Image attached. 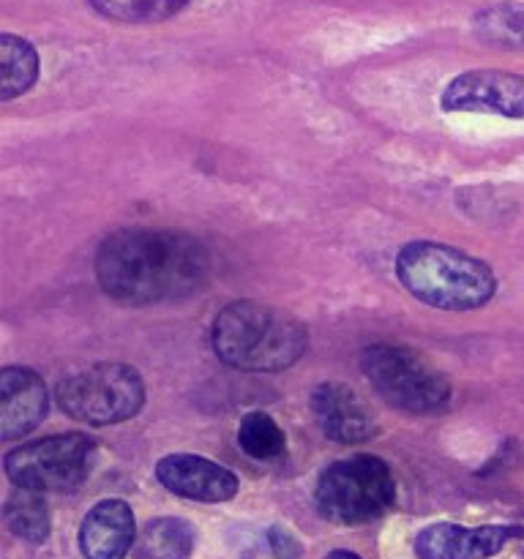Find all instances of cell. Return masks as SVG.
I'll list each match as a JSON object with an SVG mask.
<instances>
[{
    "mask_svg": "<svg viewBox=\"0 0 524 559\" xmlns=\"http://www.w3.org/2000/svg\"><path fill=\"white\" fill-rule=\"evenodd\" d=\"M5 527L27 544H44L49 538V508L38 491L14 489L3 506Z\"/></svg>",
    "mask_w": 524,
    "mask_h": 559,
    "instance_id": "obj_17",
    "label": "cell"
},
{
    "mask_svg": "<svg viewBox=\"0 0 524 559\" xmlns=\"http://www.w3.org/2000/svg\"><path fill=\"white\" fill-rule=\"evenodd\" d=\"M213 353L238 371H284L309 349V331L298 317L254 300H235L213 320Z\"/></svg>",
    "mask_w": 524,
    "mask_h": 559,
    "instance_id": "obj_2",
    "label": "cell"
},
{
    "mask_svg": "<svg viewBox=\"0 0 524 559\" xmlns=\"http://www.w3.org/2000/svg\"><path fill=\"white\" fill-rule=\"evenodd\" d=\"M87 3L107 20L126 22V25H147V22H164L180 14L191 0H87Z\"/></svg>",
    "mask_w": 524,
    "mask_h": 559,
    "instance_id": "obj_19",
    "label": "cell"
},
{
    "mask_svg": "<svg viewBox=\"0 0 524 559\" xmlns=\"http://www.w3.org/2000/svg\"><path fill=\"white\" fill-rule=\"evenodd\" d=\"M238 445L246 456L257 459V462H273V459L284 456V451H287V437H284V431L278 429L271 415L254 409V413L240 420Z\"/></svg>",
    "mask_w": 524,
    "mask_h": 559,
    "instance_id": "obj_18",
    "label": "cell"
},
{
    "mask_svg": "<svg viewBox=\"0 0 524 559\" xmlns=\"http://www.w3.org/2000/svg\"><path fill=\"white\" fill-rule=\"evenodd\" d=\"M55 396L69 418L87 426H112L140 413L145 382L134 366L98 364L60 382Z\"/></svg>",
    "mask_w": 524,
    "mask_h": 559,
    "instance_id": "obj_6",
    "label": "cell"
},
{
    "mask_svg": "<svg viewBox=\"0 0 524 559\" xmlns=\"http://www.w3.org/2000/svg\"><path fill=\"white\" fill-rule=\"evenodd\" d=\"M96 445L85 435H55L14 448L3 469L16 489L69 491L85 480Z\"/></svg>",
    "mask_w": 524,
    "mask_h": 559,
    "instance_id": "obj_7",
    "label": "cell"
},
{
    "mask_svg": "<svg viewBox=\"0 0 524 559\" xmlns=\"http://www.w3.org/2000/svg\"><path fill=\"white\" fill-rule=\"evenodd\" d=\"M360 369L377 396L409 415H440L451 404V382L429 360L402 344H374L360 355Z\"/></svg>",
    "mask_w": 524,
    "mask_h": 559,
    "instance_id": "obj_4",
    "label": "cell"
},
{
    "mask_svg": "<svg viewBox=\"0 0 524 559\" xmlns=\"http://www.w3.org/2000/svg\"><path fill=\"white\" fill-rule=\"evenodd\" d=\"M396 276L415 300L442 311H475L497 289L486 262L434 240L404 246L396 254Z\"/></svg>",
    "mask_w": 524,
    "mask_h": 559,
    "instance_id": "obj_3",
    "label": "cell"
},
{
    "mask_svg": "<svg viewBox=\"0 0 524 559\" xmlns=\"http://www.w3.org/2000/svg\"><path fill=\"white\" fill-rule=\"evenodd\" d=\"M440 107L445 112H489L522 120L524 76L497 69L464 71L448 82Z\"/></svg>",
    "mask_w": 524,
    "mask_h": 559,
    "instance_id": "obj_8",
    "label": "cell"
},
{
    "mask_svg": "<svg viewBox=\"0 0 524 559\" xmlns=\"http://www.w3.org/2000/svg\"><path fill=\"white\" fill-rule=\"evenodd\" d=\"M271 546L276 559H300V546L295 544L293 535L284 533V530L278 527L271 530Z\"/></svg>",
    "mask_w": 524,
    "mask_h": 559,
    "instance_id": "obj_20",
    "label": "cell"
},
{
    "mask_svg": "<svg viewBox=\"0 0 524 559\" xmlns=\"http://www.w3.org/2000/svg\"><path fill=\"white\" fill-rule=\"evenodd\" d=\"M314 502L320 516L333 524L374 522L396 502V480L382 459L358 453L320 475Z\"/></svg>",
    "mask_w": 524,
    "mask_h": 559,
    "instance_id": "obj_5",
    "label": "cell"
},
{
    "mask_svg": "<svg viewBox=\"0 0 524 559\" xmlns=\"http://www.w3.org/2000/svg\"><path fill=\"white\" fill-rule=\"evenodd\" d=\"M211 254L196 238L169 229H120L96 251V278L118 304L183 300L202 289Z\"/></svg>",
    "mask_w": 524,
    "mask_h": 559,
    "instance_id": "obj_1",
    "label": "cell"
},
{
    "mask_svg": "<svg viewBox=\"0 0 524 559\" xmlns=\"http://www.w3.org/2000/svg\"><path fill=\"white\" fill-rule=\"evenodd\" d=\"M314 424L338 445H360L377 435V418L366 399L344 382H322L309 399Z\"/></svg>",
    "mask_w": 524,
    "mask_h": 559,
    "instance_id": "obj_9",
    "label": "cell"
},
{
    "mask_svg": "<svg viewBox=\"0 0 524 559\" xmlns=\"http://www.w3.org/2000/svg\"><path fill=\"white\" fill-rule=\"evenodd\" d=\"M194 527L183 519H153L134 544V559H189Z\"/></svg>",
    "mask_w": 524,
    "mask_h": 559,
    "instance_id": "obj_15",
    "label": "cell"
},
{
    "mask_svg": "<svg viewBox=\"0 0 524 559\" xmlns=\"http://www.w3.org/2000/svg\"><path fill=\"white\" fill-rule=\"evenodd\" d=\"M473 31L480 41L500 49H524V3H495L484 5L473 16Z\"/></svg>",
    "mask_w": 524,
    "mask_h": 559,
    "instance_id": "obj_16",
    "label": "cell"
},
{
    "mask_svg": "<svg viewBox=\"0 0 524 559\" xmlns=\"http://www.w3.org/2000/svg\"><path fill=\"white\" fill-rule=\"evenodd\" d=\"M134 538V513L123 500H102L82 519L80 549L85 559H126Z\"/></svg>",
    "mask_w": 524,
    "mask_h": 559,
    "instance_id": "obj_13",
    "label": "cell"
},
{
    "mask_svg": "<svg viewBox=\"0 0 524 559\" xmlns=\"http://www.w3.org/2000/svg\"><path fill=\"white\" fill-rule=\"evenodd\" d=\"M47 415V385L25 366H9L0 374V435L16 440L31 435Z\"/></svg>",
    "mask_w": 524,
    "mask_h": 559,
    "instance_id": "obj_12",
    "label": "cell"
},
{
    "mask_svg": "<svg viewBox=\"0 0 524 559\" xmlns=\"http://www.w3.org/2000/svg\"><path fill=\"white\" fill-rule=\"evenodd\" d=\"M519 538H524V527L519 524L458 527L445 522L426 527L415 538V555L420 559H489Z\"/></svg>",
    "mask_w": 524,
    "mask_h": 559,
    "instance_id": "obj_11",
    "label": "cell"
},
{
    "mask_svg": "<svg viewBox=\"0 0 524 559\" xmlns=\"http://www.w3.org/2000/svg\"><path fill=\"white\" fill-rule=\"evenodd\" d=\"M38 80V52L27 38L11 36L3 33L0 36V98L11 102V98L22 96L31 91Z\"/></svg>",
    "mask_w": 524,
    "mask_h": 559,
    "instance_id": "obj_14",
    "label": "cell"
},
{
    "mask_svg": "<svg viewBox=\"0 0 524 559\" xmlns=\"http://www.w3.org/2000/svg\"><path fill=\"white\" fill-rule=\"evenodd\" d=\"M327 559H360V557L353 555V551H331Z\"/></svg>",
    "mask_w": 524,
    "mask_h": 559,
    "instance_id": "obj_21",
    "label": "cell"
},
{
    "mask_svg": "<svg viewBox=\"0 0 524 559\" xmlns=\"http://www.w3.org/2000/svg\"><path fill=\"white\" fill-rule=\"evenodd\" d=\"M156 480L175 497L191 502H227L238 495L240 484L233 469L194 453H169L156 464Z\"/></svg>",
    "mask_w": 524,
    "mask_h": 559,
    "instance_id": "obj_10",
    "label": "cell"
}]
</instances>
